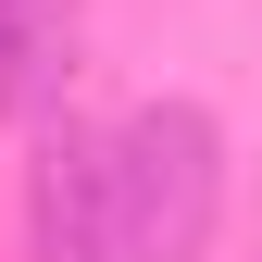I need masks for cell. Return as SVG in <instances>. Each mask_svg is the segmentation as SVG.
I'll use <instances>...</instances> for the list:
<instances>
[{"label":"cell","mask_w":262,"mask_h":262,"mask_svg":"<svg viewBox=\"0 0 262 262\" xmlns=\"http://www.w3.org/2000/svg\"><path fill=\"white\" fill-rule=\"evenodd\" d=\"M75 50V0H0V113H25Z\"/></svg>","instance_id":"3957f363"},{"label":"cell","mask_w":262,"mask_h":262,"mask_svg":"<svg viewBox=\"0 0 262 262\" xmlns=\"http://www.w3.org/2000/svg\"><path fill=\"white\" fill-rule=\"evenodd\" d=\"M113 262H200L225 200V138L200 100H138L113 125Z\"/></svg>","instance_id":"6da1fadb"},{"label":"cell","mask_w":262,"mask_h":262,"mask_svg":"<svg viewBox=\"0 0 262 262\" xmlns=\"http://www.w3.org/2000/svg\"><path fill=\"white\" fill-rule=\"evenodd\" d=\"M38 237H50V262H113V150L100 138H50Z\"/></svg>","instance_id":"7a4b0ae2"}]
</instances>
